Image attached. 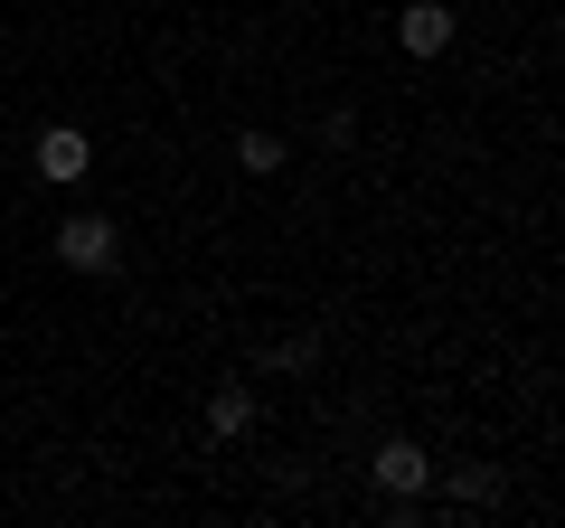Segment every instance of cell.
Listing matches in <instances>:
<instances>
[{
  "mask_svg": "<svg viewBox=\"0 0 565 528\" xmlns=\"http://www.w3.org/2000/svg\"><path fill=\"white\" fill-rule=\"evenodd\" d=\"M57 264H66V274H122V226L104 218V208L57 218Z\"/></svg>",
  "mask_w": 565,
  "mask_h": 528,
  "instance_id": "6da1fadb",
  "label": "cell"
},
{
  "mask_svg": "<svg viewBox=\"0 0 565 528\" xmlns=\"http://www.w3.org/2000/svg\"><path fill=\"white\" fill-rule=\"evenodd\" d=\"M367 482H377L386 500H424V490H434V453H424L415 434H386V444L367 453Z\"/></svg>",
  "mask_w": 565,
  "mask_h": 528,
  "instance_id": "7a4b0ae2",
  "label": "cell"
},
{
  "mask_svg": "<svg viewBox=\"0 0 565 528\" xmlns=\"http://www.w3.org/2000/svg\"><path fill=\"white\" fill-rule=\"evenodd\" d=\"M29 161H39V180H47V189H76L85 170H95V142H85L76 123H47V133H39V151H29Z\"/></svg>",
  "mask_w": 565,
  "mask_h": 528,
  "instance_id": "3957f363",
  "label": "cell"
},
{
  "mask_svg": "<svg viewBox=\"0 0 565 528\" xmlns=\"http://www.w3.org/2000/svg\"><path fill=\"white\" fill-rule=\"evenodd\" d=\"M396 47H405V57H444V47H452V10H444V0H405Z\"/></svg>",
  "mask_w": 565,
  "mask_h": 528,
  "instance_id": "277c9868",
  "label": "cell"
},
{
  "mask_svg": "<svg viewBox=\"0 0 565 528\" xmlns=\"http://www.w3.org/2000/svg\"><path fill=\"white\" fill-rule=\"evenodd\" d=\"M444 482H452V500H471V509H490V500H509V472H500V463H452Z\"/></svg>",
  "mask_w": 565,
  "mask_h": 528,
  "instance_id": "5b68a950",
  "label": "cell"
},
{
  "mask_svg": "<svg viewBox=\"0 0 565 528\" xmlns=\"http://www.w3.org/2000/svg\"><path fill=\"white\" fill-rule=\"evenodd\" d=\"M282 161H292V151H282L274 133H264V123H245V133H236V170H245V180H274Z\"/></svg>",
  "mask_w": 565,
  "mask_h": 528,
  "instance_id": "8992f818",
  "label": "cell"
},
{
  "mask_svg": "<svg viewBox=\"0 0 565 528\" xmlns=\"http://www.w3.org/2000/svg\"><path fill=\"white\" fill-rule=\"evenodd\" d=\"M255 425V397H245V387H217V397H207V434H245Z\"/></svg>",
  "mask_w": 565,
  "mask_h": 528,
  "instance_id": "52a82bcc",
  "label": "cell"
},
{
  "mask_svg": "<svg viewBox=\"0 0 565 528\" xmlns=\"http://www.w3.org/2000/svg\"><path fill=\"white\" fill-rule=\"evenodd\" d=\"M311 359H321V340H311V330H282V340H274V368H282V378H302Z\"/></svg>",
  "mask_w": 565,
  "mask_h": 528,
  "instance_id": "ba28073f",
  "label": "cell"
},
{
  "mask_svg": "<svg viewBox=\"0 0 565 528\" xmlns=\"http://www.w3.org/2000/svg\"><path fill=\"white\" fill-rule=\"evenodd\" d=\"M321 142H330V151H349V142H359V114H349V104H340V114H321Z\"/></svg>",
  "mask_w": 565,
  "mask_h": 528,
  "instance_id": "9c48e42d",
  "label": "cell"
},
{
  "mask_svg": "<svg viewBox=\"0 0 565 528\" xmlns=\"http://www.w3.org/2000/svg\"><path fill=\"white\" fill-rule=\"evenodd\" d=\"M0 114H10V104H0Z\"/></svg>",
  "mask_w": 565,
  "mask_h": 528,
  "instance_id": "30bf717a",
  "label": "cell"
}]
</instances>
